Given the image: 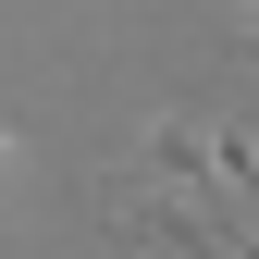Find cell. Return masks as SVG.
I'll list each match as a JSON object with an SVG mask.
<instances>
[{"mask_svg":"<svg viewBox=\"0 0 259 259\" xmlns=\"http://www.w3.org/2000/svg\"><path fill=\"white\" fill-rule=\"evenodd\" d=\"M247 37H259V25H247Z\"/></svg>","mask_w":259,"mask_h":259,"instance_id":"6da1fadb","label":"cell"}]
</instances>
